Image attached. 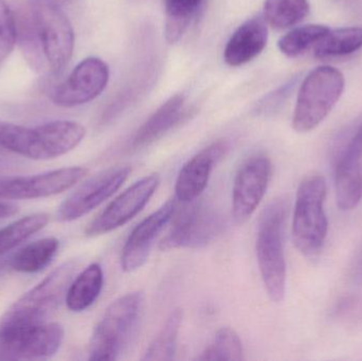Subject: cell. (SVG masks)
<instances>
[{
	"label": "cell",
	"mask_w": 362,
	"mask_h": 361,
	"mask_svg": "<svg viewBox=\"0 0 362 361\" xmlns=\"http://www.w3.org/2000/svg\"><path fill=\"white\" fill-rule=\"evenodd\" d=\"M287 216L286 199L280 197L272 201L262 212L255 242L262 280L268 297L276 303L284 300L286 292L284 237Z\"/></svg>",
	"instance_id": "1"
},
{
	"label": "cell",
	"mask_w": 362,
	"mask_h": 361,
	"mask_svg": "<svg viewBox=\"0 0 362 361\" xmlns=\"http://www.w3.org/2000/svg\"><path fill=\"white\" fill-rule=\"evenodd\" d=\"M141 292L115 300L104 313L89 343V360H118L135 334L144 307Z\"/></svg>",
	"instance_id": "3"
},
{
	"label": "cell",
	"mask_w": 362,
	"mask_h": 361,
	"mask_svg": "<svg viewBox=\"0 0 362 361\" xmlns=\"http://www.w3.org/2000/svg\"><path fill=\"white\" fill-rule=\"evenodd\" d=\"M32 19L45 61L53 73H59L74 53V33L69 19L59 6L40 0H35Z\"/></svg>",
	"instance_id": "6"
},
{
	"label": "cell",
	"mask_w": 362,
	"mask_h": 361,
	"mask_svg": "<svg viewBox=\"0 0 362 361\" xmlns=\"http://www.w3.org/2000/svg\"><path fill=\"white\" fill-rule=\"evenodd\" d=\"M350 277L355 283H362V243L351 263Z\"/></svg>",
	"instance_id": "30"
},
{
	"label": "cell",
	"mask_w": 362,
	"mask_h": 361,
	"mask_svg": "<svg viewBox=\"0 0 362 361\" xmlns=\"http://www.w3.org/2000/svg\"><path fill=\"white\" fill-rule=\"evenodd\" d=\"M362 146L352 139L335 158V191L338 208L351 211L362 199Z\"/></svg>",
	"instance_id": "16"
},
{
	"label": "cell",
	"mask_w": 362,
	"mask_h": 361,
	"mask_svg": "<svg viewBox=\"0 0 362 361\" xmlns=\"http://www.w3.org/2000/svg\"><path fill=\"white\" fill-rule=\"evenodd\" d=\"M40 1L47 2V4H55V6H61V4H66L69 0H40Z\"/></svg>",
	"instance_id": "33"
},
{
	"label": "cell",
	"mask_w": 362,
	"mask_h": 361,
	"mask_svg": "<svg viewBox=\"0 0 362 361\" xmlns=\"http://www.w3.org/2000/svg\"><path fill=\"white\" fill-rule=\"evenodd\" d=\"M268 40L265 19L253 17L235 30L223 51V59L231 67H238L259 57Z\"/></svg>",
	"instance_id": "18"
},
{
	"label": "cell",
	"mask_w": 362,
	"mask_h": 361,
	"mask_svg": "<svg viewBox=\"0 0 362 361\" xmlns=\"http://www.w3.org/2000/svg\"><path fill=\"white\" fill-rule=\"evenodd\" d=\"M129 165L110 167L78 187L57 210L62 222H72L86 215L112 197L131 175Z\"/></svg>",
	"instance_id": "10"
},
{
	"label": "cell",
	"mask_w": 362,
	"mask_h": 361,
	"mask_svg": "<svg viewBox=\"0 0 362 361\" xmlns=\"http://www.w3.org/2000/svg\"><path fill=\"white\" fill-rule=\"evenodd\" d=\"M177 210V199H169L157 211L144 218L132 231L121 256V267L125 273L141 268L150 256L155 239L171 222Z\"/></svg>",
	"instance_id": "14"
},
{
	"label": "cell",
	"mask_w": 362,
	"mask_h": 361,
	"mask_svg": "<svg viewBox=\"0 0 362 361\" xmlns=\"http://www.w3.org/2000/svg\"><path fill=\"white\" fill-rule=\"evenodd\" d=\"M88 173L82 167H63L31 176L0 178V199H44L69 190Z\"/></svg>",
	"instance_id": "11"
},
{
	"label": "cell",
	"mask_w": 362,
	"mask_h": 361,
	"mask_svg": "<svg viewBox=\"0 0 362 361\" xmlns=\"http://www.w3.org/2000/svg\"><path fill=\"white\" fill-rule=\"evenodd\" d=\"M17 211H18V207L14 203L0 201V220L14 215L17 213Z\"/></svg>",
	"instance_id": "31"
},
{
	"label": "cell",
	"mask_w": 362,
	"mask_h": 361,
	"mask_svg": "<svg viewBox=\"0 0 362 361\" xmlns=\"http://www.w3.org/2000/svg\"><path fill=\"white\" fill-rule=\"evenodd\" d=\"M310 10L308 0H266L264 19L274 29L284 30L303 20Z\"/></svg>",
	"instance_id": "24"
},
{
	"label": "cell",
	"mask_w": 362,
	"mask_h": 361,
	"mask_svg": "<svg viewBox=\"0 0 362 361\" xmlns=\"http://www.w3.org/2000/svg\"><path fill=\"white\" fill-rule=\"evenodd\" d=\"M48 222L49 216L46 213H35L0 229V256L14 249L34 233L42 230Z\"/></svg>",
	"instance_id": "28"
},
{
	"label": "cell",
	"mask_w": 362,
	"mask_h": 361,
	"mask_svg": "<svg viewBox=\"0 0 362 361\" xmlns=\"http://www.w3.org/2000/svg\"><path fill=\"white\" fill-rule=\"evenodd\" d=\"M362 48V28L349 27L329 30L315 46V55L319 59L344 57Z\"/></svg>",
	"instance_id": "22"
},
{
	"label": "cell",
	"mask_w": 362,
	"mask_h": 361,
	"mask_svg": "<svg viewBox=\"0 0 362 361\" xmlns=\"http://www.w3.org/2000/svg\"><path fill=\"white\" fill-rule=\"evenodd\" d=\"M160 178L157 174L146 176L115 199L106 209L87 226L88 237L112 232L133 220L148 205L158 189Z\"/></svg>",
	"instance_id": "12"
},
{
	"label": "cell",
	"mask_w": 362,
	"mask_h": 361,
	"mask_svg": "<svg viewBox=\"0 0 362 361\" xmlns=\"http://www.w3.org/2000/svg\"><path fill=\"white\" fill-rule=\"evenodd\" d=\"M353 139L362 146V123L361 126H359V129H357L356 134L353 136Z\"/></svg>",
	"instance_id": "32"
},
{
	"label": "cell",
	"mask_w": 362,
	"mask_h": 361,
	"mask_svg": "<svg viewBox=\"0 0 362 361\" xmlns=\"http://www.w3.org/2000/svg\"><path fill=\"white\" fill-rule=\"evenodd\" d=\"M230 150L227 140H217L192 157L181 167L175 184V199L181 203L195 201L208 186L215 165Z\"/></svg>",
	"instance_id": "15"
},
{
	"label": "cell",
	"mask_w": 362,
	"mask_h": 361,
	"mask_svg": "<svg viewBox=\"0 0 362 361\" xmlns=\"http://www.w3.org/2000/svg\"><path fill=\"white\" fill-rule=\"evenodd\" d=\"M59 247V242L54 237L38 239L16 252L10 259V267L18 273H38L50 264Z\"/></svg>",
	"instance_id": "21"
},
{
	"label": "cell",
	"mask_w": 362,
	"mask_h": 361,
	"mask_svg": "<svg viewBox=\"0 0 362 361\" xmlns=\"http://www.w3.org/2000/svg\"><path fill=\"white\" fill-rule=\"evenodd\" d=\"M78 263L69 261L49 273L40 284L17 300L0 320V326H36L49 318L66 299Z\"/></svg>",
	"instance_id": "4"
},
{
	"label": "cell",
	"mask_w": 362,
	"mask_h": 361,
	"mask_svg": "<svg viewBox=\"0 0 362 361\" xmlns=\"http://www.w3.org/2000/svg\"><path fill=\"white\" fill-rule=\"evenodd\" d=\"M63 341L59 324L0 326V360H47L57 353Z\"/></svg>",
	"instance_id": "8"
},
{
	"label": "cell",
	"mask_w": 362,
	"mask_h": 361,
	"mask_svg": "<svg viewBox=\"0 0 362 361\" xmlns=\"http://www.w3.org/2000/svg\"><path fill=\"white\" fill-rule=\"evenodd\" d=\"M329 28L323 25H306L295 28L279 40V49L288 57L304 54L327 35Z\"/></svg>",
	"instance_id": "27"
},
{
	"label": "cell",
	"mask_w": 362,
	"mask_h": 361,
	"mask_svg": "<svg viewBox=\"0 0 362 361\" xmlns=\"http://www.w3.org/2000/svg\"><path fill=\"white\" fill-rule=\"evenodd\" d=\"M8 266H10V260H8V262H6V261H0V276L2 275L4 269Z\"/></svg>",
	"instance_id": "34"
},
{
	"label": "cell",
	"mask_w": 362,
	"mask_h": 361,
	"mask_svg": "<svg viewBox=\"0 0 362 361\" xmlns=\"http://www.w3.org/2000/svg\"><path fill=\"white\" fill-rule=\"evenodd\" d=\"M110 69L98 57L81 61L74 71L52 93L53 103L62 107H74L93 101L107 86Z\"/></svg>",
	"instance_id": "13"
},
{
	"label": "cell",
	"mask_w": 362,
	"mask_h": 361,
	"mask_svg": "<svg viewBox=\"0 0 362 361\" xmlns=\"http://www.w3.org/2000/svg\"><path fill=\"white\" fill-rule=\"evenodd\" d=\"M344 84V74L332 66H320L310 71L298 93L293 129L308 133L318 127L339 101Z\"/></svg>",
	"instance_id": "5"
},
{
	"label": "cell",
	"mask_w": 362,
	"mask_h": 361,
	"mask_svg": "<svg viewBox=\"0 0 362 361\" xmlns=\"http://www.w3.org/2000/svg\"><path fill=\"white\" fill-rule=\"evenodd\" d=\"M327 182L321 174L306 176L297 191L293 216V239L306 258H316L327 241L329 222L325 214Z\"/></svg>",
	"instance_id": "2"
},
{
	"label": "cell",
	"mask_w": 362,
	"mask_h": 361,
	"mask_svg": "<svg viewBox=\"0 0 362 361\" xmlns=\"http://www.w3.org/2000/svg\"><path fill=\"white\" fill-rule=\"evenodd\" d=\"M183 95H174L168 100L136 131L129 140L127 150L137 152L142 148H148L163 137L183 118Z\"/></svg>",
	"instance_id": "19"
},
{
	"label": "cell",
	"mask_w": 362,
	"mask_h": 361,
	"mask_svg": "<svg viewBox=\"0 0 362 361\" xmlns=\"http://www.w3.org/2000/svg\"><path fill=\"white\" fill-rule=\"evenodd\" d=\"M182 322V311L174 309L144 353V361H171L175 358L178 334Z\"/></svg>",
	"instance_id": "23"
},
{
	"label": "cell",
	"mask_w": 362,
	"mask_h": 361,
	"mask_svg": "<svg viewBox=\"0 0 362 361\" xmlns=\"http://www.w3.org/2000/svg\"><path fill=\"white\" fill-rule=\"evenodd\" d=\"M104 284L103 269L98 263L89 265L70 284L66 304L71 312L80 313L89 309L99 298Z\"/></svg>",
	"instance_id": "20"
},
{
	"label": "cell",
	"mask_w": 362,
	"mask_h": 361,
	"mask_svg": "<svg viewBox=\"0 0 362 361\" xmlns=\"http://www.w3.org/2000/svg\"><path fill=\"white\" fill-rule=\"evenodd\" d=\"M16 40V19L6 2L0 0V63L12 52Z\"/></svg>",
	"instance_id": "29"
},
{
	"label": "cell",
	"mask_w": 362,
	"mask_h": 361,
	"mask_svg": "<svg viewBox=\"0 0 362 361\" xmlns=\"http://www.w3.org/2000/svg\"><path fill=\"white\" fill-rule=\"evenodd\" d=\"M199 4L200 0H165V34L169 44H175L182 37Z\"/></svg>",
	"instance_id": "25"
},
{
	"label": "cell",
	"mask_w": 362,
	"mask_h": 361,
	"mask_svg": "<svg viewBox=\"0 0 362 361\" xmlns=\"http://www.w3.org/2000/svg\"><path fill=\"white\" fill-rule=\"evenodd\" d=\"M200 361L245 360L244 347L238 333L231 328L217 331L197 358Z\"/></svg>",
	"instance_id": "26"
},
{
	"label": "cell",
	"mask_w": 362,
	"mask_h": 361,
	"mask_svg": "<svg viewBox=\"0 0 362 361\" xmlns=\"http://www.w3.org/2000/svg\"><path fill=\"white\" fill-rule=\"evenodd\" d=\"M0 146L33 160L53 159L49 123L30 129L0 120Z\"/></svg>",
	"instance_id": "17"
},
{
	"label": "cell",
	"mask_w": 362,
	"mask_h": 361,
	"mask_svg": "<svg viewBox=\"0 0 362 361\" xmlns=\"http://www.w3.org/2000/svg\"><path fill=\"white\" fill-rule=\"evenodd\" d=\"M183 203L185 207L172 218L171 229L160 242V249H185L204 247L210 244L223 229V220L218 212L204 203Z\"/></svg>",
	"instance_id": "7"
},
{
	"label": "cell",
	"mask_w": 362,
	"mask_h": 361,
	"mask_svg": "<svg viewBox=\"0 0 362 361\" xmlns=\"http://www.w3.org/2000/svg\"><path fill=\"white\" fill-rule=\"evenodd\" d=\"M272 175V161L263 154L249 157L240 165L232 189V215L236 224H245L253 215L267 192Z\"/></svg>",
	"instance_id": "9"
}]
</instances>
